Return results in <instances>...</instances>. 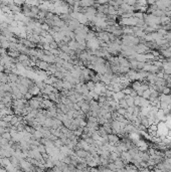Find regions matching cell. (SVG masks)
I'll return each instance as SVG.
<instances>
[{
    "mask_svg": "<svg viewBox=\"0 0 171 172\" xmlns=\"http://www.w3.org/2000/svg\"><path fill=\"white\" fill-rule=\"evenodd\" d=\"M7 54L11 57H18L20 52L17 50H13V48H7Z\"/></svg>",
    "mask_w": 171,
    "mask_h": 172,
    "instance_id": "cell-3",
    "label": "cell"
},
{
    "mask_svg": "<svg viewBox=\"0 0 171 172\" xmlns=\"http://www.w3.org/2000/svg\"><path fill=\"white\" fill-rule=\"evenodd\" d=\"M35 64L37 65V68L40 69V70H42V71H46L48 70V68H50V63L44 61H41V60H37L35 61Z\"/></svg>",
    "mask_w": 171,
    "mask_h": 172,
    "instance_id": "cell-1",
    "label": "cell"
},
{
    "mask_svg": "<svg viewBox=\"0 0 171 172\" xmlns=\"http://www.w3.org/2000/svg\"><path fill=\"white\" fill-rule=\"evenodd\" d=\"M50 48H53V50H59V43L55 41V40H52L51 42H50Z\"/></svg>",
    "mask_w": 171,
    "mask_h": 172,
    "instance_id": "cell-7",
    "label": "cell"
},
{
    "mask_svg": "<svg viewBox=\"0 0 171 172\" xmlns=\"http://www.w3.org/2000/svg\"><path fill=\"white\" fill-rule=\"evenodd\" d=\"M52 76H54L56 79H59V80H63V78H64V73L61 72V71H56Z\"/></svg>",
    "mask_w": 171,
    "mask_h": 172,
    "instance_id": "cell-5",
    "label": "cell"
},
{
    "mask_svg": "<svg viewBox=\"0 0 171 172\" xmlns=\"http://www.w3.org/2000/svg\"><path fill=\"white\" fill-rule=\"evenodd\" d=\"M18 80V75L16 72H10L9 75H8V81H17Z\"/></svg>",
    "mask_w": 171,
    "mask_h": 172,
    "instance_id": "cell-4",
    "label": "cell"
},
{
    "mask_svg": "<svg viewBox=\"0 0 171 172\" xmlns=\"http://www.w3.org/2000/svg\"><path fill=\"white\" fill-rule=\"evenodd\" d=\"M30 59V56L27 55V54H24V53H20L19 56H18V60L19 61H27Z\"/></svg>",
    "mask_w": 171,
    "mask_h": 172,
    "instance_id": "cell-6",
    "label": "cell"
},
{
    "mask_svg": "<svg viewBox=\"0 0 171 172\" xmlns=\"http://www.w3.org/2000/svg\"><path fill=\"white\" fill-rule=\"evenodd\" d=\"M80 111H82L85 115H88L90 113V103L84 101L83 104L80 105Z\"/></svg>",
    "mask_w": 171,
    "mask_h": 172,
    "instance_id": "cell-2",
    "label": "cell"
},
{
    "mask_svg": "<svg viewBox=\"0 0 171 172\" xmlns=\"http://www.w3.org/2000/svg\"><path fill=\"white\" fill-rule=\"evenodd\" d=\"M2 137H3V138H5V139H7V140H10V139L12 138V136H11L10 132H4V133L2 134Z\"/></svg>",
    "mask_w": 171,
    "mask_h": 172,
    "instance_id": "cell-8",
    "label": "cell"
},
{
    "mask_svg": "<svg viewBox=\"0 0 171 172\" xmlns=\"http://www.w3.org/2000/svg\"><path fill=\"white\" fill-rule=\"evenodd\" d=\"M163 91H164V92H163L164 94H169V91H170V90H169L168 88H166V89H164V90H163Z\"/></svg>",
    "mask_w": 171,
    "mask_h": 172,
    "instance_id": "cell-9",
    "label": "cell"
}]
</instances>
